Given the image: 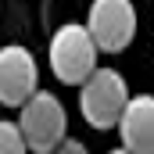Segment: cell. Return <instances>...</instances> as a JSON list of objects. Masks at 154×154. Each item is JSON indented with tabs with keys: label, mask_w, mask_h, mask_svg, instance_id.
<instances>
[{
	"label": "cell",
	"mask_w": 154,
	"mask_h": 154,
	"mask_svg": "<svg viewBox=\"0 0 154 154\" xmlns=\"http://www.w3.org/2000/svg\"><path fill=\"white\" fill-rule=\"evenodd\" d=\"M97 54H100V47H97V39L90 32V25H79V22L61 25L50 36V50H47L50 72L65 86H82L86 79L93 75L100 68L97 65Z\"/></svg>",
	"instance_id": "obj_1"
},
{
	"label": "cell",
	"mask_w": 154,
	"mask_h": 154,
	"mask_svg": "<svg viewBox=\"0 0 154 154\" xmlns=\"http://www.w3.org/2000/svg\"><path fill=\"white\" fill-rule=\"evenodd\" d=\"M129 86H125V75L115 72V68H97L93 75L79 86V111L86 118L90 129H115L125 104H129Z\"/></svg>",
	"instance_id": "obj_2"
},
{
	"label": "cell",
	"mask_w": 154,
	"mask_h": 154,
	"mask_svg": "<svg viewBox=\"0 0 154 154\" xmlns=\"http://www.w3.org/2000/svg\"><path fill=\"white\" fill-rule=\"evenodd\" d=\"M18 125L22 136L32 154H50L65 136H68V115L65 104L50 93V90H36L22 108H18Z\"/></svg>",
	"instance_id": "obj_3"
},
{
	"label": "cell",
	"mask_w": 154,
	"mask_h": 154,
	"mask_svg": "<svg viewBox=\"0 0 154 154\" xmlns=\"http://www.w3.org/2000/svg\"><path fill=\"white\" fill-rule=\"evenodd\" d=\"M86 25L100 54H122L136 36V7L133 0H93L86 11Z\"/></svg>",
	"instance_id": "obj_4"
},
{
	"label": "cell",
	"mask_w": 154,
	"mask_h": 154,
	"mask_svg": "<svg viewBox=\"0 0 154 154\" xmlns=\"http://www.w3.org/2000/svg\"><path fill=\"white\" fill-rule=\"evenodd\" d=\"M36 90H39V68L32 50L22 43L0 47V104L22 108Z\"/></svg>",
	"instance_id": "obj_5"
},
{
	"label": "cell",
	"mask_w": 154,
	"mask_h": 154,
	"mask_svg": "<svg viewBox=\"0 0 154 154\" xmlns=\"http://www.w3.org/2000/svg\"><path fill=\"white\" fill-rule=\"evenodd\" d=\"M118 136L122 147L133 154H154V97L151 93H136L129 97L125 111L118 118Z\"/></svg>",
	"instance_id": "obj_6"
},
{
	"label": "cell",
	"mask_w": 154,
	"mask_h": 154,
	"mask_svg": "<svg viewBox=\"0 0 154 154\" xmlns=\"http://www.w3.org/2000/svg\"><path fill=\"white\" fill-rule=\"evenodd\" d=\"M0 154H29V143H25L18 122L0 118Z\"/></svg>",
	"instance_id": "obj_7"
},
{
	"label": "cell",
	"mask_w": 154,
	"mask_h": 154,
	"mask_svg": "<svg viewBox=\"0 0 154 154\" xmlns=\"http://www.w3.org/2000/svg\"><path fill=\"white\" fill-rule=\"evenodd\" d=\"M50 154H90V147H86L82 140H75V136H65V140H61Z\"/></svg>",
	"instance_id": "obj_8"
},
{
	"label": "cell",
	"mask_w": 154,
	"mask_h": 154,
	"mask_svg": "<svg viewBox=\"0 0 154 154\" xmlns=\"http://www.w3.org/2000/svg\"><path fill=\"white\" fill-rule=\"evenodd\" d=\"M108 154H133V151H125V147H115V151H108Z\"/></svg>",
	"instance_id": "obj_9"
}]
</instances>
